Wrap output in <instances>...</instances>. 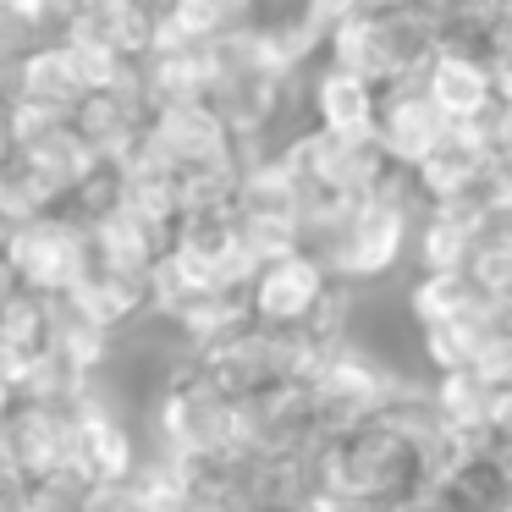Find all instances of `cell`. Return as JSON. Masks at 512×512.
Instances as JSON below:
<instances>
[{"label": "cell", "instance_id": "6da1fadb", "mask_svg": "<svg viewBox=\"0 0 512 512\" xmlns=\"http://www.w3.org/2000/svg\"><path fill=\"white\" fill-rule=\"evenodd\" d=\"M314 485L347 501H402L408 490L424 485L419 446L386 413H375V419L336 430L314 446Z\"/></svg>", "mask_w": 512, "mask_h": 512}, {"label": "cell", "instance_id": "7a4b0ae2", "mask_svg": "<svg viewBox=\"0 0 512 512\" xmlns=\"http://www.w3.org/2000/svg\"><path fill=\"white\" fill-rule=\"evenodd\" d=\"M17 281L39 298H61L94 270V232L78 210H45L28 215L6 243Z\"/></svg>", "mask_w": 512, "mask_h": 512}, {"label": "cell", "instance_id": "3957f363", "mask_svg": "<svg viewBox=\"0 0 512 512\" xmlns=\"http://www.w3.org/2000/svg\"><path fill=\"white\" fill-rule=\"evenodd\" d=\"M281 155L292 160V171L303 182H314L325 193H342V199H369L386 182V171L397 166L375 133H325V127L298 133Z\"/></svg>", "mask_w": 512, "mask_h": 512}, {"label": "cell", "instance_id": "277c9868", "mask_svg": "<svg viewBox=\"0 0 512 512\" xmlns=\"http://www.w3.org/2000/svg\"><path fill=\"white\" fill-rule=\"evenodd\" d=\"M331 292H336V276L325 270V259L309 254V248H298V254H281V259H270V265L259 270L254 287H248V303H254L259 325L309 331Z\"/></svg>", "mask_w": 512, "mask_h": 512}, {"label": "cell", "instance_id": "5b68a950", "mask_svg": "<svg viewBox=\"0 0 512 512\" xmlns=\"http://www.w3.org/2000/svg\"><path fill=\"white\" fill-rule=\"evenodd\" d=\"M457 127H463V122H452V116H446V105L424 89V72H419V78L391 83V89H380L375 138L386 144V155L397 160V166L419 171L424 160H430L435 149L457 133Z\"/></svg>", "mask_w": 512, "mask_h": 512}, {"label": "cell", "instance_id": "8992f818", "mask_svg": "<svg viewBox=\"0 0 512 512\" xmlns=\"http://www.w3.org/2000/svg\"><path fill=\"white\" fill-rule=\"evenodd\" d=\"M94 171H100V155H94L89 138H83L78 122H72V127H61V133L39 138V144L17 149L12 177L23 182V193L39 204V210H67Z\"/></svg>", "mask_w": 512, "mask_h": 512}, {"label": "cell", "instance_id": "52a82bcc", "mask_svg": "<svg viewBox=\"0 0 512 512\" xmlns=\"http://www.w3.org/2000/svg\"><path fill=\"white\" fill-rule=\"evenodd\" d=\"M424 89L446 105L452 122H479V116H490L501 100L496 61L485 56L479 39H446V45L435 50V61L424 67Z\"/></svg>", "mask_w": 512, "mask_h": 512}, {"label": "cell", "instance_id": "ba28073f", "mask_svg": "<svg viewBox=\"0 0 512 512\" xmlns=\"http://www.w3.org/2000/svg\"><path fill=\"white\" fill-rule=\"evenodd\" d=\"M149 122H155V105H149L138 72L127 83H116V89H105V94H89V100L78 105V133L89 138L94 155L116 160V166H127V160L138 155V144L149 138Z\"/></svg>", "mask_w": 512, "mask_h": 512}, {"label": "cell", "instance_id": "9c48e42d", "mask_svg": "<svg viewBox=\"0 0 512 512\" xmlns=\"http://www.w3.org/2000/svg\"><path fill=\"white\" fill-rule=\"evenodd\" d=\"M303 111H309V127H325V133H375L380 89L320 56L303 72Z\"/></svg>", "mask_w": 512, "mask_h": 512}, {"label": "cell", "instance_id": "30bf717a", "mask_svg": "<svg viewBox=\"0 0 512 512\" xmlns=\"http://www.w3.org/2000/svg\"><path fill=\"white\" fill-rule=\"evenodd\" d=\"M496 166L501 160H496V149L485 144V133H479L474 122H463L413 177L430 193V204H457V199H485V182Z\"/></svg>", "mask_w": 512, "mask_h": 512}, {"label": "cell", "instance_id": "8fae6325", "mask_svg": "<svg viewBox=\"0 0 512 512\" xmlns=\"http://www.w3.org/2000/svg\"><path fill=\"white\" fill-rule=\"evenodd\" d=\"M72 34H89V39H100V45L122 50L127 61H144L149 50H155L160 12L149 0H78Z\"/></svg>", "mask_w": 512, "mask_h": 512}, {"label": "cell", "instance_id": "7c38bea8", "mask_svg": "<svg viewBox=\"0 0 512 512\" xmlns=\"http://www.w3.org/2000/svg\"><path fill=\"white\" fill-rule=\"evenodd\" d=\"M375 12H380V6H375ZM375 12L347 17L342 28H331V39H325V61H331V67L358 72V78H369L375 89H391V83H402V72H397V56H391L386 34H380V17Z\"/></svg>", "mask_w": 512, "mask_h": 512}, {"label": "cell", "instance_id": "4fadbf2b", "mask_svg": "<svg viewBox=\"0 0 512 512\" xmlns=\"http://www.w3.org/2000/svg\"><path fill=\"white\" fill-rule=\"evenodd\" d=\"M138 78H144V94L155 111H171V105H193L210 100V67H204V50H149L138 61Z\"/></svg>", "mask_w": 512, "mask_h": 512}, {"label": "cell", "instance_id": "5bb4252c", "mask_svg": "<svg viewBox=\"0 0 512 512\" xmlns=\"http://www.w3.org/2000/svg\"><path fill=\"white\" fill-rule=\"evenodd\" d=\"M12 100L45 105V111H61V116L78 122V105L89 100V94H83V83L72 78V67L61 61V45H45V50H34V56L23 61V78H17Z\"/></svg>", "mask_w": 512, "mask_h": 512}, {"label": "cell", "instance_id": "9a60e30c", "mask_svg": "<svg viewBox=\"0 0 512 512\" xmlns=\"http://www.w3.org/2000/svg\"><path fill=\"white\" fill-rule=\"evenodd\" d=\"M490 397H496V386H485L474 369H441V375H430V402L441 413V424H452V430L490 435Z\"/></svg>", "mask_w": 512, "mask_h": 512}, {"label": "cell", "instance_id": "2e32d148", "mask_svg": "<svg viewBox=\"0 0 512 512\" xmlns=\"http://www.w3.org/2000/svg\"><path fill=\"white\" fill-rule=\"evenodd\" d=\"M61 61H67L72 78L83 83V94H105V89H116V83H127L138 72V61H127L122 50L100 45V39H89V34L61 39Z\"/></svg>", "mask_w": 512, "mask_h": 512}, {"label": "cell", "instance_id": "e0dca14e", "mask_svg": "<svg viewBox=\"0 0 512 512\" xmlns=\"http://www.w3.org/2000/svg\"><path fill=\"white\" fill-rule=\"evenodd\" d=\"M468 276H474L485 292H496V298L512 303V226H507V221H496V226L485 232V243H479Z\"/></svg>", "mask_w": 512, "mask_h": 512}, {"label": "cell", "instance_id": "ac0fdd59", "mask_svg": "<svg viewBox=\"0 0 512 512\" xmlns=\"http://www.w3.org/2000/svg\"><path fill=\"white\" fill-rule=\"evenodd\" d=\"M468 369H474V375L485 380V386H496V391H501V386H512V325L490 336V342L474 353V364H468Z\"/></svg>", "mask_w": 512, "mask_h": 512}, {"label": "cell", "instance_id": "d6986e66", "mask_svg": "<svg viewBox=\"0 0 512 512\" xmlns=\"http://www.w3.org/2000/svg\"><path fill=\"white\" fill-rule=\"evenodd\" d=\"M28 496H34V479H28V468L17 463L12 446L0 441V512H23Z\"/></svg>", "mask_w": 512, "mask_h": 512}, {"label": "cell", "instance_id": "ffe728a7", "mask_svg": "<svg viewBox=\"0 0 512 512\" xmlns=\"http://www.w3.org/2000/svg\"><path fill=\"white\" fill-rule=\"evenodd\" d=\"M83 512H144V501H138L133 479H100L89 490V507Z\"/></svg>", "mask_w": 512, "mask_h": 512}, {"label": "cell", "instance_id": "44dd1931", "mask_svg": "<svg viewBox=\"0 0 512 512\" xmlns=\"http://www.w3.org/2000/svg\"><path fill=\"white\" fill-rule=\"evenodd\" d=\"M485 56L496 61V72H507L512 67V0H501V12L490 17V28H485Z\"/></svg>", "mask_w": 512, "mask_h": 512}, {"label": "cell", "instance_id": "7402d4cb", "mask_svg": "<svg viewBox=\"0 0 512 512\" xmlns=\"http://www.w3.org/2000/svg\"><path fill=\"white\" fill-rule=\"evenodd\" d=\"M375 6H386V0H314V17H320V28L331 34L347 17H364V12H375Z\"/></svg>", "mask_w": 512, "mask_h": 512}, {"label": "cell", "instance_id": "603a6c76", "mask_svg": "<svg viewBox=\"0 0 512 512\" xmlns=\"http://www.w3.org/2000/svg\"><path fill=\"white\" fill-rule=\"evenodd\" d=\"M28 358H34V353H28V347H17L12 336L0 331V386H12V391H17V380H23Z\"/></svg>", "mask_w": 512, "mask_h": 512}, {"label": "cell", "instance_id": "cb8c5ba5", "mask_svg": "<svg viewBox=\"0 0 512 512\" xmlns=\"http://www.w3.org/2000/svg\"><path fill=\"white\" fill-rule=\"evenodd\" d=\"M490 441H512V386L490 397Z\"/></svg>", "mask_w": 512, "mask_h": 512}, {"label": "cell", "instance_id": "d4e9b609", "mask_svg": "<svg viewBox=\"0 0 512 512\" xmlns=\"http://www.w3.org/2000/svg\"><path fill=\"white\" fill-rule=\"evenodd\" d=\"M17 166V133H12V100H0V177Z\"/></svg>", "mask_w": 512, "mask_h": 512}, {"label": "cell", "instance_id": "484cf974", "mask_svg": "<svg viewBox=\"0 0 512 512\" xmlns=\"http://www.w3.org/2000/svg\"><path fill=\"white\" fill-rule=\"evenodd\" d=\"M17 292H23V281H17V270H12V259L0 254V314H6V303L17 298Z\"/></svg>", "mask_w": 512, "mask_h": 512}, {"label": "cell", "instance_id": "4316f807", "mask_svg": "<svg viewBox=\"0 0 512 512\" xmlns=\"http://www.w3.org/2000/svg\"><path fill=\"white\" fill-rule=\"evenodd\" d=\"M12 408H17V391H12V386H0V430H6V419H12Z\"/></svg>", "mask_w": 512, "mask_h": 512}]
</instances>
